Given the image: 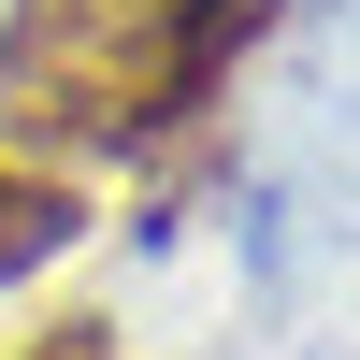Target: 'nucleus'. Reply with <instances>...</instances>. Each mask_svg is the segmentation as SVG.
Wrapping results in <instances>:
<instances>
[{
	"mask_svg": "<svg viewBox=\"0 0 360 360\" xmlns=\"http://www.w3.org/2000/svg\"><path fill=\"white\" fill-rule=\"evenodd\" d=\"M72 231H86V188L58 159H15V144H0V274H44Z\"/></svg>",
	"mask_w": 360,
	"mask_h": 360,
	"instance_id": "nucleus-2",
	"label": "nucleus"
},
{
	"mask_svg": "<svg viewBox=\"0 0 360 360\" xmlns=\"http://www.w3.org/2000/svg\"><path fill=\"white\" fill-rule=\"evenodd\" d=\"M15 360H115V332H86V317H58V332H29Z\"/></svg>",
	"mask_w": 360,
	"mask_h": 360,
	"instance_id": "nucleus-3",
	"label": "nucleus"
},
{
	"mask_svg": "<svg viewBox=\"0 0 360 360\" xmlns=\"http://www.w3.org/2000/svg\"><path fill=\"white\" fill-rule=\"evenodd\" d=\"M274 0H15L0 15V144L15 159H144L173 144Z\"/></svg>",
	"mask_w": 360,
	"mask_h": 360,
	"instance_id": "nucleus-1",
	"label": "nucleus"
}]
</instances>
